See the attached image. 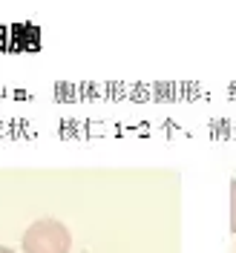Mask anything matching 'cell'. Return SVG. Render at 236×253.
<instances>
[{
    "instance_id": "6da1fadb",
    "label": "cell",
    "mask_w": 236,
    "mask_h": 253,
    "mask_svg": "<svg viewBox=\"0 0 236 253\" xmlns=\"http://www.w3.org/2000/svg\"><path fill=\"white\" fill-rule=\"evenodd\" d=\"M72 236L66 224L55 219H38L23 233V253H69Z\"/></svg>"
},
{
    "instance_id": "7a4b0ae2",
    "label": "cell",
    "mask_w": 236,
    "mask_h": 253,
    "mask_svg": "<svg viewBox=\"0 0 236 253\" xmlns=\"http://www.w3.org/2000/svg\"><path fill=\"white\" fill-rule=\"evenodd\" d=\"M231 230L236 233V178L231 181Z\"/></svg>"
},
{
    "instance_id": "3957f363",
    "label": "cell",
    "mask_w": 236,
    "mask_h": 253,
    "mask_svg": "<svg viewBox=\"0 0 236 253\" xmlns=\"http://www.w3.org/2000/svg\"><path fill=\"white\" fill-rule=\"evenodd\" d=\"M0 253H15V251H12V248H3V245H0Z\"/></svg>"
}]
</instances>
